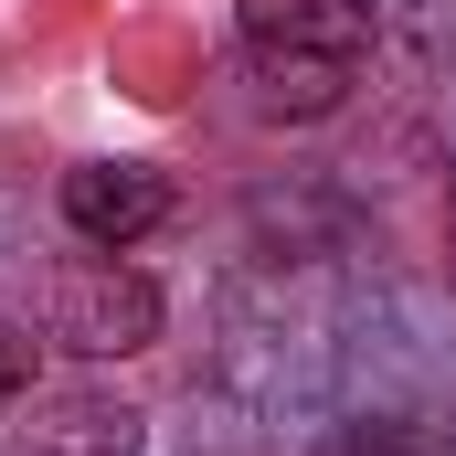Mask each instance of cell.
<instances>
[{"label":"cell","mask_w":456,"mask_h":456,"mask_svg":"<svg viewBox=\"0 0 456 456\" xmlns=\"http://www.w3.org/2000/svg\"><path fill=\"white\" fill-rule=\"evenodd\" d=\"M43 319H53V340L75 361H127V350L159 340V287L138 265H117V255H86V265H64L43 287Z\"/></svg>","instance_id":"cell-1"},{"label":"cell","mask_w":456,"mask_h":456,"mask_svg":"<svg viewBox=\"0 0 456 456\" xmlns=\"http://www.w3.org/2000/svg\"><path fill=\"white\" fill-rule=\"evenodd\" d=\"M64 224L86 233L96 255H127L138 233L170 224V181L149 159H86V170H64Z\"/></svg>","instance_id":"cell-2"},{"label":"cell","mask_w":456,"mask_h":456,"mask_svg":"<svg viewBox=\"0 0 456 456\" xmlns=\"http://www.w3.org/2000/svg\"><path fill=\"white\" fill-rule=\"evenodd\" d=\"M244 11V53L265 64H361L371 43V0H233Z\"/></svg>","instance_id":"cell-3"},{"label":"cell","mask_w":456,"mask_h":456,"mask_svg":"<svg viewBox=\"0 0 456 456\" xmlns=\"http://www.w3.org/2000/svg\"><path fill=\"white\" fill-rule=\"evenodd\" d=\"M11 456H138V403H117V393H43L11 425Z\"/></svg>","instance_id":"cell-4"},{"label":"cell","mask_w":456,"mask_h":456,"mask_svg":"<svg viewBox=\"0 0 456 456\" xmlns=\"http://www.w3.org/2000/svg\"><path fill=\"white\" fill-rule=\"evenodd\" d=\"M319 456H436V436H414V425H340Z\"/></svg>","instance_id":"cell-5"},{"label":"cell","mask_w":456,"mask_h":456,"mask_svg":"<svg viewBox=\"0 0 456 456\" xmlns=\"http://www.w3.org/2000/svg\"><path fill=\"white\" fill-rule=\"evenodd\" d=\"M21 382H32V340H11V330H0V414L21 403Z\"/></svg>","instance_id":"cell-6"}]
</instances>
